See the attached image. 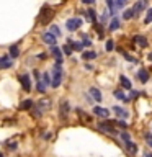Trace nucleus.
<instances>
[{"instance_id":"nucleus-35","label":"nucleus","mask_w":152,"mask_h":157,"mask_svg":"<svg viewBox=\"0 0 152 157\" xmlns=\"http://www.w3.org/2000/svg\"><path fill=\"white\" fill-rule=\"evenodd\" d=\"M126 2H127V0H116V5H118V7H124Z\"/></svg>"},{"instance_id":"nucleus-7","label":"nucleus","mask_w":152,"mask_h":157,"mask_svg":"<svg viewBox=\"0 0 152 157\" xmlns=\"http://www.w3.org/2000/svg\"><path fill=\"white\" fill-rule=\"evenodd\" d=\"M98 129L103 131V132H106V134H110V136H116V134H118V131L115 129V128H113V126H108L106 123H100V124H98Z\"/></svg>"},{"instance_id":"nucleus-17","label":"nucleus","mask_w":152,"mask_h":157,"mask_svg":"<svg viewBox=\"0 0 152 157\" xmlns=\"http://www.w3.org/2000/svg\"><path fill=\"white\" fill-rule=\"evenodd\" d=\"M90 95L95 98L97 101H101V93H100V90H98V88L92 87V88H90Z\"/></svg>"},{"instance_id":"nucleus-30","label":"nucleus","mask_w":152,"mask_h":157,"mask_svg":"<svg viewBox=\"0 0 152 157\" xmlns=\"http://www.w3.org/2000/svg\"><path fill=\"white\" fill-rule=\"evenodd\" d=\"M51 33L54 36H61V29H59L57 25H51Z\"/></svg>"},{"instance_id":"nucleus-25","label":"nucleus","mask_w":152,"mask_h":157,"mask_svg":"<svg viewBox=\"0 0 152 157\" xmlns=\"http://www.w3.org/2000/svg\"><path fill=\"white\" fill-rule=\"evenodd\" d=\"M69 44H70V46L75 49V51H82V48H83V43H75V41H69Z\"/></svg>"},{"instance_id":"nucleus-37","label":"nucleus","mask_w":152,"mask_h":157,"mask_svg":"<svg viewBox=\"0 0 152 157\" xmlns=\"http://www.w3.org/2000/svg\"><path fill=\"white\" fill-rule=\"evenodd\" d=\"M17 147H18V146H17V142H12V144H8V149H10V151H15Z\"/></svg>"},{"instance_id":"nucleus-6","label":"nucleus","mask_w":152,"mask_h":157,"mask_svg":"<svg viewBox=\"0 0 152 157\" xmlns=\"http://www.w3.org/2000/svg\"><path fill=\"white\" fill-rule=\"evenodd\" d=\"M56 38H57V36H54L51 31H49V33H43V36H41L43 43L49 44V46H56V43H57V39H56Z\"/></svg>"},{"instance_id":"nucleus-9","label":"nucleus","mask_w":152,"mask_h":157,"mask_svg":"<svg viewBox=\"0 0 152 157\" xmlns=\"http://www.w3.org/2000/svg\"><path fill=\"white\" fill-rule=\"evenodd\" d=\"M69 111H70V105H69V101L62 100L61 101V118H62V120H66V118H67Z\"/></svg>"},{"instance_id":"nucleus-1","label":"nucleus","mask_w":152,"mask_h":157,"mask_svg":"<svg viewBox=\"0 0 152 157\" xmlns=\"http://www.w3.org/2000/svg\"><path fill=\"white\" fill-rule=\"evenodd\" d=\"M61 82H62V64H56L54 69H52V83H51V87L57 88L59 85H61Z\"/></svg>"},{"instance_id":"nucleus-27","label":"nucleus","mask_w":152,"mask_h":157,"mask_svg":"<svg viewBox=\"0 0 152 157\" xmlns=\"http://www.w3.org/2000/svg\"><path fill=\"white\" fill-rule=\"evenodd\" d=\"M115 97L118 98V100H123V101H127V97L124 95V93H123L121 90H116L115 92Z\"/></svg>"},{"instance_id":"nucleus-32","label":"nucleus","mask_w":152,"mask_h":157,"mask_svg":"<svg viewBox=\"0 0 152 157\" xmlns=\"http://www.w3.org/2000/svg\"><path fill=\"white\" fill-rule=\"evenodd\" d=\"M121 52H123V56H124L129 62H137V59H136V57H132V56H129V54H127L126 51H121Z\"/></svg>"},{"instance_id":"nucleus-10","label":"nucleus","mask_w":152,"mask_h":157,"mask_svg":"<svg viewBox=\"0 0 152 157\" xmlns=\"http://www.w3.org/2000/svg\"><path fill=\"white\" fill-rule=\"evenodd\" d=\"M13 66L12 59H10V56H2L0 57V71H3V69H10Z\"/></svg>"},{"instance_id":"nucleus-15","label":"nucleus","mask_w":152,"mask_h":157,"mask_svg":"<svg viewBox=\"0 0 152 157\" xmlns=\"http://www.w3.org/2000/svg\"><path fill=\"white\" fill-rule=\"evenodd\" d=\"M33 100H23L21 103H20V110H31L33 108Z\"/></svg>"},{"instance_id":"nucleus-13","label":"nucleus","mask_w":152,"mask_h":157,"mask_svg":"<svg viewBox=\"0 0 152 157\" xmlns=\"http://www.w3.org/2000/svg\"><path fill=\"white\" fill-rule=\"evenodd\" d=\"M124 146H126V149H127V152H129V154L134 155L136 152H137V146H136V144H134V142H132L131 139L124 141Z\"/></svg>"},{"instance_id":"nucleus-22","label":"nucleus","mask_w":152,"mask_h":157,"mask_svg":"<svg viewBox=\"0 0 152 157\" xmlns=\"http://www.w3.org/2000/svg\"><path fill=\"white\" fill-rule=\"evenodd\" d=\"M46 87H48V85H46L43 80H38V82H36V88H38L39 93H44V92H46Z\"/></svg>"},{"instance_id":"nucleus-16","label":"nucleus","mask_w":152,"mask_h":157,"mask_svg":"<svg viewBox=\"0 0 152 157\" xmlns=\"http://www.w3.org/2000/svg\"><path fill=\"white\" fill-rule=\"evenodd\" d=\"M97 57V52L95 51H85L82 52V59H85V61H92V59Z\"/></svg>"},{"instance_id":"nucleus-41","label":"nucleus","mask_w":152,"mask_h":157,"mask_svg":"<svg viewBox=\"0 0 152 157\" xmlns=\"http://www.w3.org/2000/svg\"><path fill=\"white\" fill-rule=\"evenodd\" d=\"M146 157H152V155H150V154H146Z\"/></svg>"},{"instance_id":"nucleus-42","label":"nucleus","mask_w":152,"mask_h":157,"mask_svg":"<svg viewBox=\"0 0 152 157\" xmlns=\"http://www.w3.org/2000/svg\"><path fill=\"white\" fill-rule=\"evenodd\" d=\"M0 157H3V154H2V152H0Z\"/></svg>"},{"instance_id":"nucleus-18","label":"nucleus","mask_w":152,"mask_h":157,"mask_svg":"<svg viewBox=\"0 0 152 157\" xmlns=\"http://www.w3.org/2000/svg\"><path fill=\"white\" fill-rule=\"evenodd\" d=\"M8 52H10V56H12V57H18L20 56V48L17 46V44H13V46H10Z\"/></svg>"},{"instance_id":"nucleus-8","label":"nucleus","mask_w":152,"mask_h":157,"mask_svg":"<svg viewBox=\"0 0 152 157\" xmlns=\"http://www.w3.org/2000/svg\"><path fill=\"white\" fill-rule=\"evenodd\" d=\"M93 113H95L98 118H110V110H108V108L95 106V108H93Z\"/></svg>"},{"instance_id":"nucleus-38","label":"nucleus","mask_w":152,"mask_h":157,"mask_svg":"<svg viewBox=\"0 0 152 157\" xmlns=\"http://www.w3.org/2000/svg\"><path fill=\"white\" fill-rule=\"evenodd\" d=\"M146 139H147V142H149V146L152 147V134H146Z\"/></svg>"},{"instance_id":"nucleus-24","label":"nucleus","mask_w":152,"mask_h":157,"mask_svg":"<svg viewBox=\"0 0 152 157\" xmlns=\"http://www.w3.org/2000/svg\"><path fill=\"white\" fill-rule=\"evenodd\" d=\"M43 82L46 83V85H51V83H52V77L49 75V72H44L43 74Z\"/></svg>"},{"instance_id":"nucleus-11","label":"nucleus","mask_w":152,"mask_h":157,"mask_svg":"<svg viewBox=\"0 0 152 157\" xmlns=\"http://www.w3.org/2000/svg\"><path fill=\"white\" fill-rule=\"evenodd\" d=\"M51 52L56 57V64H62V51L57 46H51Z\"/></svg>"},{"instance_id":"nucleus-40","label":"nucleus","mask_w":152,"mask_h":157,"mask_svg":"<svg viewBox=\"0 0 152 157\" xmlns=\"http://www.w3.org/2000/svg\"><path fill=\"white\" fill-rule=\"evenodd\" d=\"M149 61H152V54H149Z\"/></svg>"},{"instance_id":"nucleus-39","label":"nucleus","mask_w":152,"mask_h":157,"mask_svg":"<svg viewBox=\"0 0 152 157\" xmlns=\"http://www.w3.org/2000/svg\"><path fill=\"white\" fill-rule=\"evenodd\" d=\"M82 3H85V5H92V3H95V0H82Z\"/></svg>"},{"instance_id":"nucleus-19","label":"nucleus","mask_w":152,"mask_h":157,"mask_svg":"<svg viewBox=\"0 0 152 157\" xmlns=\"http://www.w3.org/2000/svg\"><path fill=\"white\" fill-rule=\"evenodd\" d=\"M113 110H115V113H116L120 118H121V116H123V118H127V116H129V113H127L126 110H123V108H120V106H115Z\"/></svg>"},{"instance_id":"nucleus-4","label":"nucleus","mask_w":152,"mask_h":157,"mask_svg":"<svg viewBox=\"0 0 152 157\" xmlns=\"http://www.w3.org/2000/svg\"><path fill=\"white\" fill-rule=\"evenodd\" d=\"M147 5H149V0H137L134 3V7H132V12H134V17L136 15L142 13L144 10H147Z\"/></svg>"},{"instance_id":"nucleus-31","label":"nucleus","mask_w":152,"mask_h":157,"mask_svg":"<svg viewBox=\"0 0 152 157\" xmlns=\"http://www.w3.org/2000/svg\"><path fill=\"white\" fill-rule=\"evenodd\" d=\"M62 51H64V54H67V56H70V54H72V51H74V48H72V46H70V44H69V43H67V44H66V46H64V48H62Z\"/></svg>"},{"instance_id":"nucleus-12","label":"nucleus","mask_w":152,"mask_h":157,"mask_svg":"<svg viewBox=\"0 0 152 157\" xmlns=\"http://www.w3.org/2000/svg\"><path fill=\"white\" fill-rule=\"evenodd\" d=\"M137 78H139L142 83H146L149 80V72H147V69H144V67L139 69V71H137Z\"/></svg>"},{"instance_id":"nucleus-26","label":"nucleus","mask_w":152,"mask_h":157,"mask_svg":"<svg viewBox=\"0 0 152 157\" xmlns=\"http://www.w3.org/2000/svg\"><path fill=\"white\" fill-rule=\"evenodd\" d=\"M144 23H146V25L152 23V8L147 10V13H146V17H144Z\"/></svg>"},{"instance_id":"nucleus-2","label":"nucleus","mask_w":152,"mask_h":157,"mask_svg":"<svg viewBox=\"0 0 152 157\" xmlns=\"http://www.w3.org/2000/svg\"><path fill=\"white\" fill-rule=\"evenodd\" d=\"M54 17V12H52V8H49V7H44L41 10V15H39V21H41L43 25H48L49 23V20H51Z\"/></svg>"},{"instance_id":"nucleus-14","label":"nucleus","mask_w":152,"mask_h":157,"mask_svg":"<svg viewBox=\"0 0 152 157\" xmlns=\"http://www.w3.org/2000/svg\"><path fill=\"white\" fill-rule=\"evenodd\" d=\"M132 39H134V43H136L139 48H147V39H146L144 36H141V34H136V36L132 38Z\"/></svg>"},{"instance_id":"nucleus-33","label":"nucleus","mask_w":152,"mask_h":157,"mask_svg":"<svg viewBox=\"0 0 152 157\" xmlns=\"http://www.w3.org/2000/svg\"><path fill=\"white\" fill-rule=\"evenodd\" d=\"M113 48H115V44H113L111 39H108L106 44H105V49H106V51H113Z\"/></svg>"},{"instance_id":"nucleus-3","label":"nucleus","mask_w":152,"mask_h":157,"mask_svg":"<svg viewBox=\"0 0 152 157\" xmlns=\"http://www.w3.org/2000/svg\"><path fill=\"white\" fill-rule=\"evenodd\" d=\"M80 26H82V20L80 18H69L66 21V28L69 29V31H77Z\"/></svg>"},{"instance_id":"nucleus-23","label":"nucleus","mask_w":152,"mask_h":157,"mask_svg":"<svg viewBox=\"0 0 152 157\" xmlns=\"http://www.w3.org/2000/svg\"><path fill=\"white\" fill-rule=\"evenodd\" d=\"M85 17H87L88 21H95V20H97V15H95V12H93V10H87V12H85Z\"/></svg>"},{"instance_id":"nucleus-28","label":"nucleus","mask_w":152,"mask_h":157,"mask_svg":"<svg viewBox=\"0 0 152 157\" xmlns=\"http://www.w3.org/2000/svg\"><path fill=\"white\" fill-rule=\"evenodd\" d=\"M132 17H134V12H132V8H131V10H124V13H123V18H124V20H131Z\"/></svg>"},{"instance_id":"nucleus-34","label":"nucleus","mask_w":152,"mask_h":157,"mask_svg":"<svg viewBox=\"0 0 152 157\" xmlns=\"http://www.w3.org/2000/svg\"><path fill=\"white\" fill-rule=\"evenodd\" d=\"M111 123H115V124H118V126H121V128H127V124L124 121H121V120H118V121H111Z\"/></svg>"},{"instance_id":"nucleus-36","label":"nucleus","mask_w":152,"mask_h":157,"mask_svg":"<svg viewBox=\"0 0 152 157\" xmlns=\"http://www.w3.org/2000/svg\"><path fill=\"white\" fill-rule=\"evenodd\" d=\"M90 44H92L90 39H88L87 36H83V46H90Z\"/></svg>"},{"instance_id":"nucleus-5","label":"nucleus","mask_w":152,"mask_h":157,"mask_svg":"<svg viewBox=\"0 0 152 157\" xmlns=\"http://www.w3.org/2000/svg\"><path fill=\"white\" fill-rule=\"evenodd\" d=\"M20 83L23 85L25 92H31V78H29L28 74H21L20 75Z\"/></svg>"},{"instance_id":"nucleus-21","label":"nucleus","mask_w":152,"mask_h":157,"mask_svg":"<svg viewBox=\"0 0 152 157\" xmlns=\"http://www.w3.org/2000/svg\"><path fill=\"white\" fill-rule=\"evenodd\" d=\"M120 82H121V85L124 87V88H127V90L131 88V82H129V78H127V77L121 75V77H120Z\"/></svg>"},{"instance_id":"nucleus-20","label":"nucleus","mask_w":152,"mask_h":157,"mask_svg":"<svg viewBox=\"0 0 152 157\" xmlns=\"http://www.w3.org/2000/svg\"><path fill=\"white\" fill-rule=\"evenodd\" d=\"M108 26H110V31H116V29L120 28V20H118V18H113L111 23L108 25Z\"/></svg>"},{"instance_id":"nucleus-29","label":"nucleus","mask_w":152,"mask_h":157,"mask_svg":"<svg viewBox=\"0 0 152 157\" xmlns=\"http://www.w3.org/2000/svg\"><path fill=\"white\" fill-rule=\"evenodd\" d=\"M106 5H108V8H110V13H111V15L116 12V8H115V0H106Z\"/></svg>"}]
</instances>
